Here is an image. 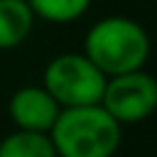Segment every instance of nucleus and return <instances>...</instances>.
<instances>
[{
  "label": "nucleus",
  "mask_w": 157,
  "mask_h": 157,
  "mask_svg": "<svg viewBox=\"0 0 157 157\" xmlns=\"http://www.w3.org/2000/svg\"><path fill=\"white\" fill-rule=\"evenodd\" d=\"M123 125L101 105L61 108L49 137L56 157H113L120 147Z\"/></svg>",
  "instance_id": "obj_1"
},
{
  "label": "nucleus",
  "mask_w": 157,
  "mask_h": 157,
  "mask_svg": "<svg viewBox=\"0 0 157 157\" xmlns=\"http://www.w3.org/2000/svg\"><path fill=\"white\" fill-rule=\"evenodd\" d=\"M83 54L105 76H118L145 66L150 56V37L140 22L110 15L91 25L83 37Z\"/></svg>",
  "instance_id": "obj_2"
},
{
  "label": "nucleus",
  "mask_w": 157,
  "mask_h": 157,
  "mask_svg": "<svg viewBox=\"0 0 157 157\" xmlns=\"http://www.w3.org/2000/svg\"><path fill=\"white\" fill-rule=\"evenodd\" d=\"M105 74L78 52L56 54L44 69V88L61 108L101 103L105 88Z\"/></svg>",
  "instance_id": "obj_3"
},
{
  "label": "nucleus",
  "mask_w": 157,
  "mask_h": 157,
  "mask_svg": "<svg viewBox=\"0 0 157 157\" xmlns=\"http://www.w3.org/2000/svg\"><path fill=\"white\" fill-rule=\"evenodd\" d=\"M101 105L120 125L142 123L157 108V81L142 69L108 76Z\"/></svg>",
  "instance_id": "obj_4"
},
{
  "label": "nucleus",
  "mask_w": 157,
  "mask_h": 157,
  "mask_svg": "<svg viewBox=\"0 0 157 157\" xmlns=\"http://www.w3.org/2000/svg\"><path fill=\"white\" fill-rule=\"evenodd\" d=\"M61 105L52 98V93L44 86H22L12 93L7 103L10 120L17 130H32V132H49Z\"/></svg>",
  "instance_id": "obj_5"
},
{
  "label": "nucleus",
  "mask_w": 157,
  "mask_h": 157,
  "mask_svg": "<svg viewBox=\"0 0 157 157\" xmlns=\"http://www.w3.org/2000/svg\"><path fill=\"white\" fill-rule=\"evenodd\" d=\"M34 20L27 0H0V52L20 47L29 37Z\"/></svg>",
  "instance_id": "obj_6"
},
{
  "label": "nucleus",
  "mask_w": 157,
  "mask_h": 157,
  "mask_svg": "<svg viewBox=\"0 0 157 157\" xmlns=\"http://www.w3.org/2000/svg\"><path fill=\"white\" fill-rule=\"evenodd\" d=\"M0 157H56L49 132L15 130L0 142Z\"/></svg>",
  "instance_id": "obj_7"
},
{
  "label": "nucleus",
  "mask_w": 157,
  "mask_h": 157,
  "mask_svg": "<svg viewBox=\"0 0 157 157\" xmlns=\"http://www.w3.org/2000/svg\"><path fill=\"white\" fill-rule=\"evenodd\" d=\"M34 17L54 25H69L83 17L93 0H27Z\"/></svg>",
  "instance_id": "obj_8"
}]
</instances>
